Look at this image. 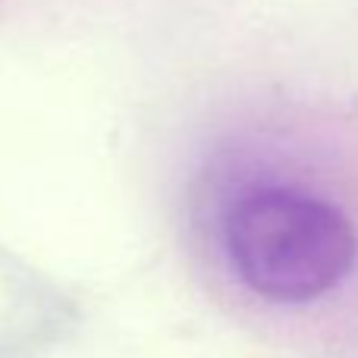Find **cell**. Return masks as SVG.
<instances>
[{"mask_svg":"<svg viewBox=\"0 0 358 358\" xmlns=\"http://www.w3.org/2000/svg\"><path fill=\"white\" fill-rule=\"evenodd\" d=\"M223 248L255 296L305 305L352 273L358 239L336 204L289 185H261L229 204Z\"/></svg>","mask_w":358,"mask_h":358,"instance_id":"6da1fadb","label":"cell"}]
</instances>
